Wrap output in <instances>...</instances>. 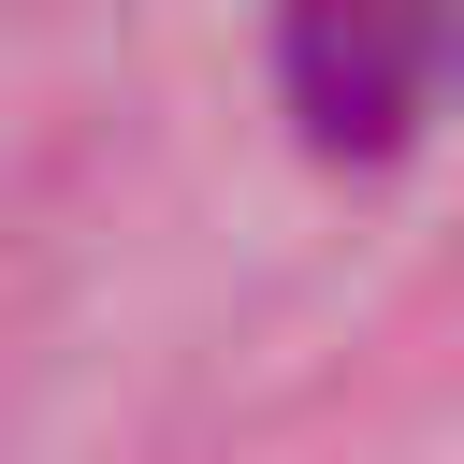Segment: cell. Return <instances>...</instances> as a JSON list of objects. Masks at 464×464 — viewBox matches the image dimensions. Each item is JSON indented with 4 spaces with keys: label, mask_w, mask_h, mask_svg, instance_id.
Here are the masks:
<instances>
[{
    "label": "cell",
    "mask_w": 464,
    "mask_h": 464,
    "mask_svg": "<svg viewBox=\"0 0 464 464\" xmlns=\"http://www.w3.org/2000/svg\"><path fill=\"white\" fill-rule=\"evenodd\" d=\"M464 72V0H290L276 14V87L319 160H392Z\"/></svg>",
    "instance_id": "1"
}]
</instances>
